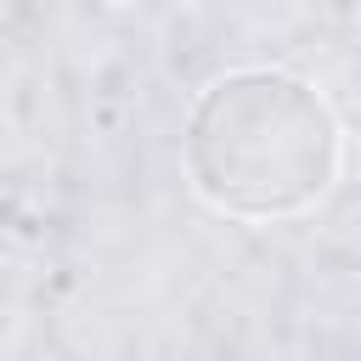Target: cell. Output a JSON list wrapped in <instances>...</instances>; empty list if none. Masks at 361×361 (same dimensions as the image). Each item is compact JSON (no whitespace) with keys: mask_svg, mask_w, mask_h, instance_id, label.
Here are the masks:
<instances>
[{"mask_svg":"<svg viewBox=\"0 0 361 361\" xmlns=\"http://www.w3.org/2000/svg\"><path fill=\"white\" fill-rule=\"evenodd\" d=\"M192 186L226 214H293L338 169V130L322 96L288 73L214 79L186 130Z\"/></svg>","mask_w":361,"mask_h":361,"instance_id":"cell-1","label":"cell"}]
</instances>
